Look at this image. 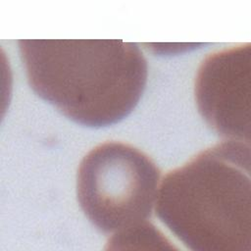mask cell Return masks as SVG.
<instances>
[{"mask_svg": "<svg viewBox=\"0 0 251 251\" xmlns=\"http://www.w3.org/2000/svg\"><path fill=\"white\" fill-rule=\"evenodd\" d=\"M19 49L30 88L85 126L119 123L145 89L147 62L133 42L25 39Z\"/></svg>", "mask_w": 251, "mask_h": 251, "instance_id": "1", "label": "cell"}, {"mask_svg": "<svg viewBox=\"0 0 251 251\" xmlns=\"http://www.w3.org/2000/svg\"><path fill=\"white\" fill-rule=\"evenodd\" d=\"M250 145L226 140L168 172L155 212L186 248L250 251Z\"/></svg>", "mask_w": 251, "mask_h": 251, "instance_id": "2", "label": "cell"}, {"mask_svg": "<svg viewBox=\"0 0 251 251\" xmlns=\"http://www.w3.org/2000/svg\"><path fill=\"white\" fill-rule=\"evenodd\" d=\"M161 172L136 147L106 141L80 161L77 202L89 222L103 233H116L147 222L157 196Z\"/></svg>", "mask_w": 251, "mask_h": 251, "instance_id": "3", "label": "cell"}, {"mask_svg": "<svg viewBox=\"0 0 251 251\" xmlns=\"http://www.w3.org/2000/svg\"><path fill=\"white\" fill-rule=\"evenodd\" d=\"M250 43L209 54L196 73L198 113L216 133L229 140H250Z\"/></svg>", "mask_w": 251, "mask_h": 251, "instance_id": "4", "label": "cell"}, {"mask_svg": "<svg viewBox=\"0 0 251 251\" xmlns=\"http://www.w3.org/2000/svg\"><path fill=\"white\" fill-rule=\"evenodd\" d=\"M170 244L171 241L150 222H144L135 226L121 230L112 235L108 240L110 248H150L154 245L155 248L159 244Z\"/></svg>", "mask_w": 251, "mask_h": 251, "instance_id": "5", "label": "cell"}]
</instances>
